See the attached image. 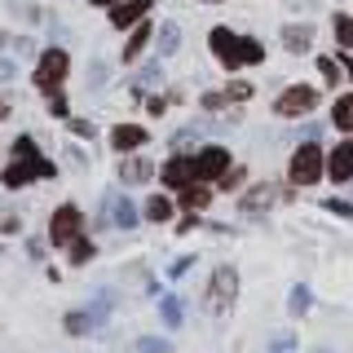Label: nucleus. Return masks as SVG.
I'll return each instance as SVG.
<instances>
[{
  "mask_svg": "<svg viewBox=\"0 0 353 353\" xmlns=\"http://www.w3.org/2000/svg\"><path fill=\"white\" fill-rule=\"evenodd\" d=\"M146 44H150V22H146V27H137V31H132V40L124 44V62L141 58V49H146Z\"/></svg>",
  "mask_w": 353,
  "mask_h": 353,
  "instance_id": "16",
  "label": "nucleus"
},
{
  "mask_svg": "<svg viewBox=\"0 0 353 353\" xmlns=\"http://www.w3.org/2000/svg\"><path fill=\"white\" fill-rule=\"evenodd\" d=\"M225 97H230V102H243V97H252V88L239 80V84H230V88H225Z\"/></svg>",
  "mask_w": 353,
  "mask_h": 353,
  "instance_id": "27",
  "label": "nucleus"
},
{
  "mask_svg": "<svg viewBox=\"0 0 353 353\" xmlns=\"http://www.w3.org/2000/svg\"><path fill=\"white\" fill-rule=\"evenodd\" d=\"M318 176H323V150H318L314 141H305V146L292 154V181L309 185V181H318Z\"/></svg>",
  "mask_w": 353,
  "mask_h": 353,
  "instance_id": "4",
  "label": "nucleus"
},
{
  "mask_svg": "<svg viewBox=\"0 0 353 353\" xmlns=\"http://www.w3.org/2000/svg\"><path fill=\"white\" fill-rule=\"evenodd\" d=\"M208 44H212V53L225 66H243V62H261L265 58L261 40H243V36H234V31H225V27H216L212 36H208Z\"/></svg>",
  "mask_w": 353,
  "mask_h": 353,
  "instance_id": "2",
  "label": "nucleus"
},
{
  "mask_svg": "<svg viewBox=\"0 0 353 353\" xmlns=\"http://www.w3.org/2000/svg\"><path fill=\"white\" fill-rule=\"evenodd\" d=\"M194 159H181V154H176V159H168V168H163V181L172 185V190H185V185L194 181Z\"/></svg>",
  "mask_w": 353,
  "mask_h": 353,
  "instance_id": "11",
  "label": "nucleus"
},
{
  "mask_svg": "<svg viewBox=\"0 0 353 353\" xmlns=\"http://www.w3.org/2000/svg\"><path fill=\"white\" fill-rule=\"evenodd\" d=\"M309 40H314V31H309L305 22H296V27H287V31H283V44H287L292 53H305V49H309Z\"/></svg>",
  "mask_w": 353,
  "mask_h": 353,
  "instance_id": "14",
  "label": "nucleus"
},
{
  "mask_svg": "<svg viewBox=\"0 0 353 353\" xmlns=\"http://www.w3.org/2000/svg\"><path fill=\"white\" fill-rule=\"evenodd\" d=\"M336 40L340 44H353V18H345V14L336 18Z\"/></svg>",
  "mask_w": 353,
  "mask_h": 353,
  "instance_id": "23",
  "label": "nucleus"
},
{
  "mask_svg": "<svg viewBox=\"0 0 353 353\" xmlns=\"http://www.w3.org/2000/svg\"><path fill=\"white\" fill-rule=\"evenodd\" d=\"M234 296H239V274L230 270H216L212 274V292H208V309L221 318V314H230V305H234Z\"/></svg>",
  "mask_w": 353,
  "mask_h": 353,
  "instance_id": "3",
  "label": "nucleus"
},
{
  "mask_svg": "<svg viewBox=\"0 0 353 353\" xmlns=\"http://www.w3.org/2000/svg\"><path fill=\"white\" fill-rule=\"evenodd\" d=\"M163 323H168V327H176V323H181V305H176L172 296H163Z\"/></svg>",
  "mask_w": 353,
  "mask_h": 353,
  "instance_id": "24",
  "label": "nucleus"
},
{
  "mask_svg": "<svg viewBox=\"0 0 353 353\" xmlns=\"http://www.w3.org/2000/svg\"><path fill=\"white\" fill-rule=\"evenodd\" d=\"M331 119H336V128H345V132H353V93H345L336 106H331Z\"/></svg>",
  "mask_w": 353,
  "mask_h": 353,
  "instance_id": "15",
  "label": "nucleus"
},
{
  "mask_svg": "<svg viewBox=\"0 0 353 353\" xmlns=\"http://www.w3.org/2000/svg\"><path fill=\"white\" fill-rule=\"evenodd\" d=\"M327 176H331V181H349V176H353V141H340V146L331 150Z\"/></svg>",
  "mask_w": 353,
  "mask_h": 353,
  "instance_id": "9",
  "label": "nucleus"
},
{
  "mask_svg": "<svg viewBox=\"0 0 353 353\" xmlns=\"http://www.w3.org/2000/svg\"><path fill=\"white\" fill-rule=\"evenodd\" d=\"M146 14H150V0H119V5H110V22L115 27H132Z\"/></svg>",
  "mask_w": 353,
  "mask_h": 353,
  "instance_id": "10",
  "label": "nucleus"
},
{
  "mask_svg": "<svg viewBox=\"0 0 353 353\" xmlns=\"http://www.w3.org/2000/svg\"><path fill=\"white\" fill-rule=\"evenodd\" d=\"M14 154H18V159L5 168V185H14V190H18V185L36 181V176H53V163L36 150V141H31V137H18Z\"/></svg>",
  "mask_w": 353,
  "mask_h": 353,
  "instance_id": "1",
  "label": "nucleus"
},
{
  "mask_svg": "<svg viewBox=\"0 0 353 353\" xmlns=\"http://www.w3.org/2000/svg\"><path fill=\"white\" fill-rule=\"evenodd\" d=\"M270 199H274V190H270V185H261V190H252L248 199H243V212H261Z\"/></svg>",
  "mask_w": 353,
  "mask_h": 353,
  "instance_id": "20",
  "label": "nucleus"
},
{
  "mask_svg": "<svg viewBox=\"0 0 353 353\" xmlns=\"http://www.w3.org/2000/svg\"><path fill=\"white\" fill-rule=\"evenodd\" d=\"M225 102H230L225 93H208V97H203V106H208V110H216V106H225Z\"/></svg>",
  "mask_w": 353,
  "mask_h": 353,
  "instance_id": "31",
  "label": "nucleus"
},
{
  "mask_svg": "<svg viewBox=\"0 0 353 353\" xmlns=\"http://www.w3.org/2000/svg\"><path fill=\"white\" fill-rule=\"evenodd\" d=\"M318 106V93L309 84H296V88H287V93L279 97V102H274V110H279V115H309V110Z\"/></svg>",
  "mask_w": 353,
  "mask_h": 353,
  "instance_id": "7",
  "label": "nucleus"
},
{
  "mask_svg": "<svg viewBox=\"0 0 353 353\" xmlns=\"http://www.w3.org/2000/svg\"><path fill=\"white\" fill-rule=\"evenodd\" d=\"M146 216H150V221H168V216H172V203H168V199H159V194H154L150 203H146Z\"/></svg>",
  "mask_w": 353,
  "mask_h": 353,
  "instance_id": "21",
  "label": "nucleus"
},
{
  "mask_svg": "<svg viewBox=\"0 0 353 353\" xmlns=\"http://www.w3.org/2000/svg\"><path fill=\"white\" fill-rule=\"evenodd\" d=\"M176 40H181L176 22H163V27H159V53H163V58H168V53H176Z\"/></svg>",
  "mask_w": 353,
  "mask_h": 353,
  "instance_id": "18",
  "label": "nucleus"
},
{
  "mask_svg": "<svg viewBox=\"0 0 353 353\" xmlns=\"http://www.w3.org/2000/svg\"><path fill=\"white\" fill-rule=\"evenodd\" d=\"M66 331H71V336H84V331H93V314H71V318H66Z\"/></svg>",
  "mask_w": 353,
  "mask_h": 353,
  "instance_id": "22",
  "label": "nucleus"
},
{
  "mask_svg": "<svg viewBox=\"0 0 353 353\" xmlns=\"http://www.w3.org/2000/svg\"><path fill=\"white\" fill-rule=\"evenodd\" d=\"M93 5H119V0H93Z\"/></svg>",
  "mask_w": 353,
  "mask_h": 353,
  "instance_id": "34",
  "label": "nucleus"
},
{
  "mask_svg": "<svg viewBox=\"0 0 353 353\" xmlns=\"http://www.w3.org/2000/svg\"><path fill=\"white\" fill-rule=\"evenodd\" d=\"M305 309H309V287H296V292H292V314L301 318Z\"/></svg>",
  "mask_w": 353,
  "mask_h": 353,
  "instance_id": "26",
  "label": "nucleus"
},
{
  "mask_svg": "<svg viewBox=\"0 0 353 353\" xmlns=\"http://www.w3.org/2000/svg\"><path fill=\"white\" fill-rule=\"evenodd\" d=\"M208 199H212V190H208V185H194V181L181 190V203H185V208H203Z\"/></svg>",
  "mask_w": 353,
  "mask_h": 353,
  "instance_id": "19",
  "label": "nucleus"
},
{
  "mask_svg": "<svg viewBox=\"0 0 353 353\" xmlns=\"http://www.w3.org/2000/svg\"><path fill=\"white\" fill-rule=\"evenodd\" d=\"M119 176H124L128 185H137V181H150V163H146V159H128L124 168H119Z\"/></svg>",
  "mask_w": 353,
  "mask_h": 353,
  "instance_id": "17",
  "label": "nucleus"
},
{
  "mask_svg": "<svg viewBox=\"0 0 353 353\" xmlns=\"http://www.w3.org/2000/svg\"><path fill=\"white\" fill-rule=\"evenodd\" d=\"M88 256H93V243H84V239H75V243H71V261H75V265H84Z\"/></svg>",
  "mask_w": 353,
  "mask_h": 353,
  "instance_id": "25",
  "label": "nucleus"
},
{
  "mask_svg": "<svg viewBox=\"0 0 353 353\" xmlns=\"http://www.w3.org/2000/svg\"><path fill=\"white\" fill-rule=\"evenodd\" d=\"M137 349H141V353H172V349H168V340H141Z\"/></svg>",
  "mask_w": 353,
  "mask_h": 353,
  "instance_id": "29",
  "label": "nucleus"
},
{
  "mask_svg": "<svg viewBox=\"0 0 353 353\" xmlns=\"http://www.w3.org/2000/svg\"><path fill=\"white\" fill-rule=\"evenodd\" d=\"M318 71H323V75H327V84H336V80H340V66H336V62H331V58H323V62H318Z\"/></svg>",
  "mask_w": 353,
  "mask_h": 353,
  "instance_id": "28",
  "label": "nucleus"
},
{
  "mask_svg": "<svg viewBox=\"0 0 353 353\" xmlns=\"http://www.w3.org/2000/svg\"><path fill=\"white\" fill-rule=\"evenodd\" d=\"M141 141H146V128H137V124H119L115 132H110V146H115V150H137L141 146Z\"/></svg>",
  "mask_w": 353,
  "mask_h": 353,
  "instance_id": "13",
  "label": "nucleus"
},
{
  "mask_svg": "<svg viewBox=\"0 0 353 353\" xmlns=\"http://www.w3.org/2000/svg\"><path fill=\"white\" fill-rule=\"evenodd\" d=\"M194 172L203 176V181H221V176L230 172V154L221 150V146H208V150L194 159Z\"/></svg>",
  "mask_w": 353,
  "mask_h": 353,
  "instance_id": "8",
  "label": "nucleus"
},
{
  "mask_svg": "<svg viewBox=\"0 0 353 353\" xmlns=\"http://www.w3.org/2000/svg\"><path fill=\"white\" fill-rule=\"evenodd\" d=\"M106 221H110V225H119V230H128V225H137V212H132V203H128V199L124 194H110L106 199Z\"/></svg>",
  "mask_w": 353,
  "mask_h": 353,
  "instance_id": "12",
  "label": "nucleus"
},
{
  "mask_svg": "<svg viewBox=\"0 0 353 353\" xmlns=\"http://www.w3.org/2000/svg\"><path fill=\"white\" fill-rule=\"evenodd\" d=\"M239 181H243V172H239V168H230L225 176H221V185H225V190H234V185H239Z\"/></svg>",
  "mask_w": 353,
  "mask_h": 353,
  "instance_id": "30",
  "label": "nucleus"
},
{
  "mask_svg": "<svg viewBox=\"0 0 353 353\" xmlns=\"http://www.w3.org/2000/svg\"><path fill=\"white\" fill-rule=\"evenodd\" d=\"M75 234H80V208L62 203L58 212H53V225H49V239L58 243V248H71Z\"/></svg>",
  "mask_w": 353,
  "mask_h": 353,
  "instance_id": "6",
  "label": "nucleus"
},
{
  "mask_svg": "<svg viewBox=\"0 0 353 353\" xmlns=\"http://www.w3.org/2000/svg\"><path fill=\"white\" fill-rule=\"evenodd\" d=\"M66 71H71V58H66L62 49H49L40 58V66H36V84L44 88V93H53V88L66 80Z\"/></svg>",
  "mask_w": 353,
  "mask_h": 353,
  "instance_id": "5",
  "label": "nucleus"
},
{
  "mask_svg": "<svg viewBox=\"0 0 353 353\" xmlns=\"http://www.w3.org/2000/svg\"><path fill=\"white\" fill-rule=\"evenodd\" d=\"M0 80H14V62H0Z\"/></svg>",
  "mask_w": 353,
  "mask_h": 353,
  "instance_id": "32",
  "label": "nucleus"
},
{
  "mask_svg": "<svg viewBox=\"0 0 353 353\" xmlns=\"http://www.w3.org/2000/svg\"><path fill=\"white\" fill-rule=\"evenodd\" d=\"M283 349H287V336H279V340H274V349H270V353H283Z\"/></svg>",
  "mask_w": 353,
  "mask_h": 353,
  "instance_id": "33",
  "label": "nucleus"
},
{
  "mask_svg": "<svg viewBox=\"0 0 353 353\" xmlns=\"http://www.w3.org/2000/svg\"><path fill=\"white\" fill-rule=\"evenodd\" d=\"M5 115H9V106H5V102H0V119H5Z\"/></svg>",
  "mask_w": 353,
  "mask_h": 353,
  "instance_id": "35",
  "label": "nucleus"
}]
</instances>
